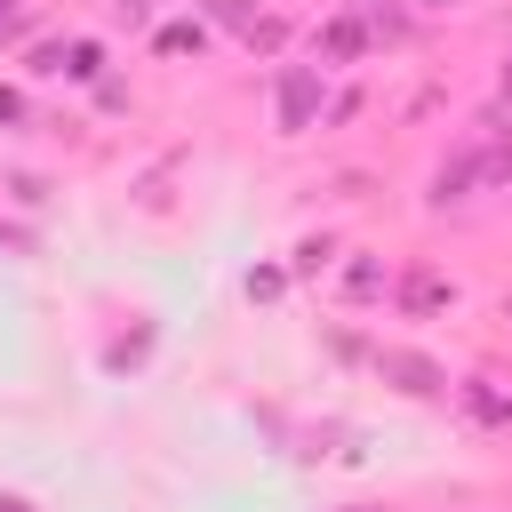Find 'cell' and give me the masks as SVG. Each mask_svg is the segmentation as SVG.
Returning <instances> with one entry per match:
<instances>
[{"label": "cell", "mask_w": 512, "mask_h": 512, "mask_svg": "<svg viewBox=\"0 0 512 512\" xmlns=\"http://www.w3.org/2000/svg\"><path fill=\"white\" fill-rule=\"evenodd\" d=\"M312 96H320V72H312V64H288V80H280V128H288V136L304 128Z\"/></svg>", "instance_id": "6da1fadb"}, {"label": "cell", "mask_w": 512, "mask_h": 512, "mask_svg": "<svg viewBox=\"0 0 512 512\" xmlns=\"http://www.w3.org/2000/svg\"><path fill=\"white\" fill-rule=\"evenodd\" d=\"M360 48H368V32H360L352 16H344V24H328V56H360Z\"/></svg>", "instance_id": "7a4b0ae2"}, {"label": "cell", "mask_w": 512, "mask_h": 512, "mask_svg": "<svg viewBox=\"0 0 512 512\" xmlns=\"http://www.w3.org/2000/svg\"><path fill=\"white\" fill-rule=\"evenodd\" d=\"M160 48H168V56H176V48H200V24H168V32H160Z\"/></svg>", "instance_id": "3957f363"}, {"label": "cell", "mask_w": 512, "mask_h": 512, "mask_svg": "<svg viewBox=\"0 0 512 512\" xmlns=\"http://www.w3.org/2000/svg\"><path fill=\"white\" fill-rule=\"evenodd\" d=\"M464 400H472V416H488V424H504V416H512V408H504L496 392H464Z\"/></svg>", "instance_id": "277c9868"}, {"label": "cell", "mask_w": 512, "mask_h": 512, "mask_svg": "<svg viewBox=\"0 0 512 512\" xmlns=\"http://www.w3.org/2000/svg\"><path fill=\"white\" fill-rule=\"evenodd\" d=\"M208 8H216V16H248V0H208Z\"/></svg>", "instance_id": "5b68a950"}, {"label": "cell", "mask_w": 512, "mask_h": 512, "mask_svg": "<svg viewBox=\"0 0 512 512\" xmlns=\"http://www.w3.org/2000/svg\"><path fill=\"white\" fill-rule=\"evenodd\" d=\"M416 8H424V16H440V8H472V0H416Z\"/></svg>", "instance_id": "8992f818"}, {"label": "cell", "mask_w": 512, "mask_h": 512, "mask_svg": "<svg viewBox=\"0 0 512 512\" xmlns=\"http://www.w3.org/2000/svg\"><path fill=\"white\" fill-rule=\"evenodd\" d=\"M504 96H512V64H504Z\"/></svg>", "instance_id": "52a82bcc"}]
</instances>
